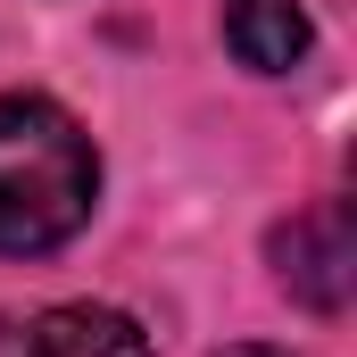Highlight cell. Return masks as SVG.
Returning a JSON list of instances; mask_svg holds the SVG:
<instances>
[{"instance_id": "obj_2", "label": "cell", "mask_w": 357, "mask_h": 357, "mask_svg": "<svg viewBox=\"0 0 357 357\" xmlns=\"http://www.w3.org/2000/svg\"><path fill=\"white\" fill-rule=\"evenodd\" d=\"M0 357H158L150 333L125 307H33V316H0Z\"/></svg>"}, {"instance_id": "obj_1", "label": "cell", "mask_w": 357, "mask_h": 357, "mask_svg": "<svg viewBox=\"0 0 357 357\" xmlns=\"http://www.w3.org/2000/svg\"><path fill=\"white\" fill-rule=\"evenodd\" d=\"M100 199L91 133L42 91L0 100V258H42L75 241Z\"/></svg>"}, {"instance_id": "obj_5", "label": "cell", "mask_w": 357, "mask_h": 357, "mask_svg": "<svg viewBox=\"0 0 357 357\" xmlns=\"http://www.w3.org/2000/svg\"><path fill=\"white\" fill-rule=\"evenodd\" d=\"M225 357H291V349H266V341H241V349H225Z\"/></svg>"}, {"instance_id": "obj_3", "label": "cell", "mask_w": 357, "mask_h": 357, "mask_svg": "<svg viewBox=\"0 0 357 357\" xmlns=\"http://www.w3.org/2000/svg\"><path fill=\"white\" fill-rule=\"evenodd\" d=\"M274 258H282V291H299L316 316H341L349 307V216L341 208H307L291 216V233H274Z\"/></svg>"}, {"instance_id": "obj_4", "label": "cell", "mask_w": 357, "mask_h": 357, "mask_svg": "<svg viewBox=\"0 0 357 357\" xmlns=\"http://www.w3.org/2000/svg\"><path fill=\"white\" fill-rule=\"evenodd\" d=\"M225 42L241 67L282 75L307 59V17H299V0H225Z\"/></svg>"}]
</instances>
